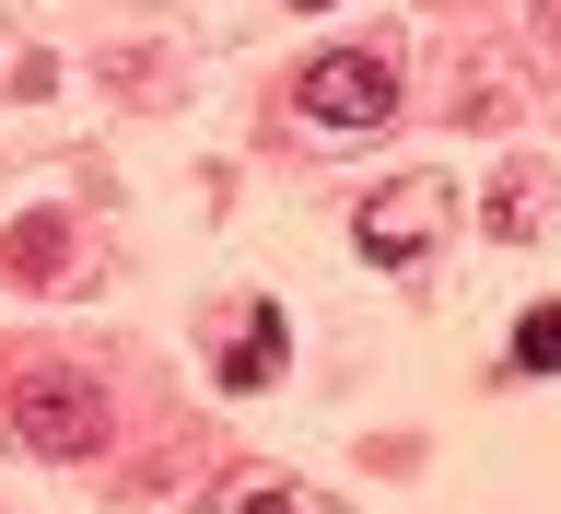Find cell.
Listing matches in <instances>:
<instances>
[{
	"label": "cell",
	"mask_w": 561,
	"mask_h": 514,
	"mask_svg": "<svg viewBox=\"0 0 561 514\" xmlns=\"http://www.w3.org/2000/svg\"><path fill=\"white\" fill-rule=\"evenodd\" d=\"M293 117H316V129H386L398 117V70L375 47H328V59L293 70Z\"/></svg>",
	"instance_id": "1"
},
{
	"label": "cell",
	"mask_w": 561,
	"mask_h": 514,
	"mask_svg": "<svg viewBox=\"0 0 561 514\" xmlns=\"http://www.w3.org/2000/svg\"><path fill=\"white\" fill-rule=\"evenodd\" d=\"M12 433H24L35 456H94V445H105V398H94L82 375H24Z\"/></svg>",
	"instance_id": "2"
},
{
	"label": "cell",
	"mask_w": 561,
	"mask_h": 514,
	"mask_svg": "<svg viewBox=\"0 0 561 514\" xmlns=\"http://www.w3.org/2000/svg\"><path fill=\"white\" fill-rule=\"evenodd\" d=\"M433 222H445V187H433V175H410V187H386V199L363 210V258L410 270L421 245H433Z\"/></svg>",
	"instance_id": "3"
},
{
	"label": "cell",
	"mask_w": 561,
	"mask_h": 514,
	"mask_svg": "<svg viewBox=\"0 0 561 514\" xmlns=\"http://www.w3.org/2000/svg\"><path fill=\"white\" fill-rule=\"evenodd\" d=\"M270 375H280V305H245L234 340H222V386L245 398V386H270Z\"/></svg>",
	"instance_id": "4"
},
{
	"label": "cell",
	"mask_w": 561,
	"mask_h": 514,
	"mask_svg": "<svg viewBox=\"0 0 561 514\" xmlns=\"http://www.w3.org/2000/svg\"><path fill=\"white\" fill-rule=\"evenodd\" d=\"M515 363H526V375H561V305H526L515 316Z\"/></svg>",
	"instance_id": "5"
},
{
	"label": "cell",
	"mask_w": 561,
	"mask_h": 514,
	"mask_svg": "<svg viewBox=\"0 0 561 514\" xmlns=\"http://www.w3.org/2000/svg\"><path fill=\"white\" fill-rule=\"evenodd\" d=\"M0 258H12V270H24V281H47V270H59V222H24V235L0 245Z\"/></svg>",
	"instance_id": "6"
},
{
	"label": "cell",
	"mask_w": 561,
	"mask_h": 514,
	"mask_svg": "<svg viewBox=\"0 0 561 514\" xmlns=\"http://www.w3.org/2000/svg\"><path fill=\"white\" fill-rule=\"evenodd\" d=\"M234 514H305V503H293L280 480H257V491H234Z\"/></svg>",
	"instance_id": "7"
},
{
	"label": "cell",
	"mask_w": 561,
	"mask_h": 514,
	"mask_svg": "<svg viewBox=\"0 0 561 514\" xmlns=\"http://www.w3.org/2000/svg\"><path fill=\"white\" fill-rule=\"evenodd\" d=\"M293 12H328V0H293Z\"/></svg>",
	"instance_id": "8"
}]
</instances>
